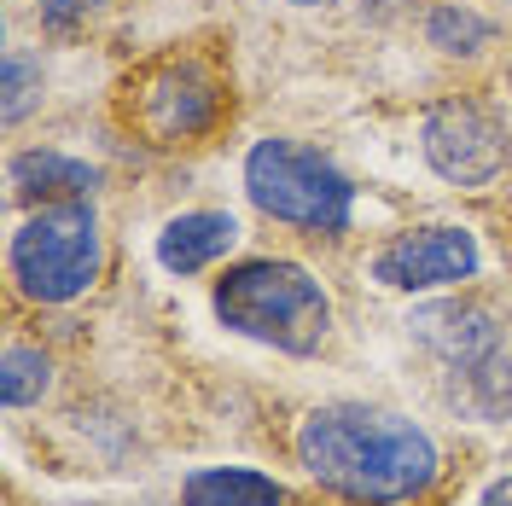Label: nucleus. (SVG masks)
Here are the masks:
<instances>
[{
	"label": "nucleus",
	"instance_id": "nucleus-16",
	"mask_svg": "<svg viewBox=\"0 0 512 506\" xmlns=\"http://www.w3.org/2000/svg\"><path fill=\"white\" fill-rule=\"evenodd\" d=\"M99 6H105V0H41V18H47L53 30H70L76 18H88Z\"/></svg>",
	"mask_w": 512,
	"mask_h": 506
},
{
	"label": "nucleus",
	"instance_id": "nucleus-1",
	"mask_svg": "<svg viewBox=\"0 0 512 506\" xmlns=\"http://www.w3.org/2000/svg\"><path fill=\"white\" fill-rule=\"evenodd\" d=\"M297 460L320 489L355 506H402L437 483V443L414 419L379 408H315L297 431Z\"/></svg>",
	"mask_w": 512,
	"mask_h": 506
},
{
	"label": "nucleus",
	"instance_id": "nucleus-10",
	"mask_svg": "<svg viewBox=\"0 0 512 506\" xmlns=\"http://www.w3.org/2000/svg\"><path fill=\"white\" fill-rule=\"evenodd\" d=\"M239 245V222L227 210H187L158 233V262L169 274H204Z\"/></svg>",
	"mask_w": 512,
	"mask_h": 506
},
{
	"label": "nucleus",
	"instance_id": "nucleus-8",
	"mask_svg": "<svg viewBox=\"0 0 512 506\" xmlns=\"http://www.w3.org/2000/svg\"><path fill=\"white\" fill-rule=\"evenodd\" d=\"M408 326H414V338H425L460 373H472L478 361H489L501 349V326L483 303H431V309H414Z\"/></svg>",
	"mask_w": 512,
	"mask_h": 506
},
{
	"label": "nucleus",
	"instance_id": "nucleus-17",
	"mask_svg": "<svg viewBox=\"0 0 512 506\" xmlns=\"http://www.w3.org/2000/svg\"><path fill=\"white\" fill-rule=\"evenodd\" d=\"M478 506H512V477H501V483H489Z\"/></svg>",
	"mask_w": 512,
	"mask_h": 506
},
{
	"label": "nucleus",
	"instance_id": "nucleus-4",
	"mask_svg": "<svg viewBox=\"0 0 512 506\" xmlns=\"http://www.w3.org/2000/svg\"><path fill=\"white\" fill-rule=\"evenodd\" d=\"M245 192L262 216L309 233H344L355 216L350 175L297 140H256L245 158Z\"/></svg>",
	"mask_w": 512,
	"mask_h": 506
},
{
	"label": "nucleus",
	"instance_id": "nucleus-12",
	"mask_svg": "<svg viewBox=\"0 0 512 506\" xmlns=\"http://www.w3.org/2000/svg\"><path fill=\"white\" fill-rule=\"evenodd\" d=\"M425 41H431L437 53H448V59H478L483 47H495V24H489L483 12H472V6L443 0V6H431V18H425Z\"/></svg>",
	"mask_w": 512,
	"mask_h": 506
},
{
	"label": "nucleus",
	"instance_id": "nucleus-11",
	"mask_svg": "<svg viewBox=\"0 0 512 506\" xmlns=\"http://www.w3.org/2000/svg\"><path fill=\"white\" fill-rule=\"evenodd\" d=\"M187 506H280L286 489L251 466H204L187 477Z\"/></svg>",
	"mask_w": 512,
	"mask_h": 506
},
{
	"label": "nucleus",
	"instance_id": "nucleus-2",
	"mask_svg": "<svg viewBox=\"0 0 512 506\" xmlns=\"http://www.w3.org/2000/svg\"><path fill=\"white\" fill-rule=\"evenodd\" d=\"M216 315L239 338L274 344L286 355H315L332 332V297L320 291L309 268L280 262V256H256L216 280Z\"/></svg>",
	"mask_w": 512,
	"mask_h": 506
},
{
	"label": "nucleus",
	"instance_id": "nucleus-18",
	"mask_svg": "<svg viewBox=\"0 0 512 506\" xmlns=\"http://www.w3.org/2000/svg\"><path fill=\"white\" fill-rule=\"evenodd\" d=\"M291 6H326V0H291Z\"/></svg>",
	"mask_w": 512,
	"mask_h": 506
},
{
	"label": "nucleus",
	"instance_id": "nucleus-9",
	"mask_svg": "<svg viewBox=\"0 0 512 506\" xmlns=\"http://www.w3.org/2000/svg\"><path fill=\"white\" fill-rule=\"evenodd\" d=\"M6 187L18 204H70V198H94L99 169L64 152H18L6 163Z\"/></svg>",
	"mask_w": 512,
	"mask_h": 506
},
{
	"label": "nucleus",
	"instance_id": "nucleus-6",
	"mask_svg": "<svg viewBox=\"0 0 512 506\" xmlns=\"http://www.w3.org/2000/svg\"><path fill=\"white\" fill-rule=\"evenodd\" d=\"M483 268L478 239L466 227H414L396 233L379 256H373V280L390 291H443V285H466Z\"/></svg>",
	"mask_w": 512,
	"mask_h": 506
},
{
	"label": "nucleus",
	"instance_id": "nucleus-7",
	"mask_svg": "<svg viewBox=\"0 0 512 506\" xmlns=\"http://www.w3.org/2000/svg\"><path fill=\"white\" fill-rule=\"evenodd\" d=\"M140 111H146V123L158 128L163 140H187V134H204V128L216 123L222 88H216V76H210L204 64L181 59V64H169V70L152 76Z\"/></svg>",
	"mask_w": 512,
	"mask_h": 506
},
{
	"label": "nucleus",
	"instance_id": "nucleus-3",
	"mask_svg": "<svg viewBox=\"0 0 512 506\" xmlns=\"http://www.w3.org/2000/svg\"><path fill=\"white\" fill-rule=\"evenodd\" d=\"M6 262H12V280L30 303H76L99 280V262H105L94 204L88 198L41 204L30 222L12 233Z\"/></svg>",
	"mask_w": 512,
	"mask_h": 506
},
{
	"label": "nucleus",
	"instance_id": "nucleus-14",
	"mask_svg": "<svg viewBox=\"0 0 512 506\" xmlns=\"http://www.w3.org/2000/svg\"><path fill=\"white\" fill-rule=\"evenodd\" d=\"M35 105H41V64L30 53H6V64H0V117L24 123Z\"/></svg>",
	"mask_w": 512,
	"mask_h": 506
},
{
	"label": "nucleus",
	"instance_id": "nucleus-5",
	"mask_svg": "<svg viewBox=\"0 0 512 506\" xmlns=\"http://www.w3.org/2000/svg\"><path fill=\"white\" fill-rule=\"evenodd\" d=\"M425 163L448 187H489L507 169V123L483 99H443L419 123Z\"/></svg>",
	"mask_w": 512,
	"mask_h": 506
},
{
	"label": "nucleus",
	"instance_id": "nucleus-15",
	"mask_svg": "<svg viewBox=\"0 0 512 506\" xmlns=\"http://www.w3.org/2000/svg\"><path fill=\"white\" fill-rule=\"evenodd\" d=\"M466 379H472V402H478L489 419H507L512 413V361L501 355V349H495L489 361H478Z\"/></svg>",
	"mask_w": 512,
	"mask_h": 506
},
{
	"label": "nucleus",
	"instance_id": "nucleus-13",
	"mask_svg": "<svg viewBox=\"0 0 512 506\" xmlns=\"http://www.w3.org/2000/svg\"><path fill=\"white\" fill-rule=\"evenodd\" d=\"M47 384H53L47 349L6 344V355H0V402H6V408H35V402L47 396Z\"/></svg>",
	"mask_w": 512,
	"mask_h": 506
}]
</instances>
